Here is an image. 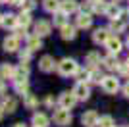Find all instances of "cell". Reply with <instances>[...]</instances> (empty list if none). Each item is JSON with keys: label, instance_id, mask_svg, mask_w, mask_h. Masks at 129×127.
<instances>
[{"label": "cell", "instance_id": "39", "mask_svg": "<svg viewBox=\"0 0 129 127\" xmlns=\"http://www.w3.org/2000/svg\"><path fill=\"white\" fill-rule=\"evenodd\" d=\"M123 96H127V98H129V83L123 87Z\"/></svg>", "mask_w": 129, "mask_h": 127}, {"label": "cell", "instance_id": "47", "mask_svg": "<svg viewBox=\"0 0 129 127\" xmlns=\"http://www.w3.org/2000/svg\"><path fill=\"white\" fill-rule=\"evenodd\" d=\"M127 66H129V58H127Z\"/></svg>", "mask_w": 129, "mask_h": 127}, {"label": "cell", "instance_id": "19", "mask_svg": "<svg viewBox=\"0 0 129 127\" xmlns=\"http://www.w3.org/2000/svg\"><path fill=\"white\" fill-rule=\"evenodd\" d=\"M14 73H16V68H12L10 64H4L0 68V77L2 79H14Z\"/></svg>", "mask_w": 129, "mask_h": 127}, {"label": "cell", "instance_id": "3", "mask_svg": "<svg viewBox=\"0 0 129 127\" xmlns=\"http://www.w3.org/2000/svg\"><path fill=\"white\" fill-rule=\"evenodd\" d=\"M98 114L94 110H89L85 112L83 116H81V123H83V127H98Z\"/></svg>", "mask_w": 129, "mask_h": 127}, {"label": "cell", "instance_id": "10", "mask_svg": "<svg viewBox=\"0 0 129 127\" xmlns=\"http://www.w3.org/2000/svg\"><path fill=\"white\" fill-rule=\"evenodd\" d=\"M2 46H4L6 52H16L17 48H19V39L14 35V37H6L4 42H2Z\"/></svg>", "mask_w": 129, "mask_h": 127}, {"label": "cell", "instance_id": "6", "mask_svg": "<svg viewBox=\"0 0 129 127\" xmlns=\"http://www.w3.org/2000/svg\"><path fill=\"white\" fill-rule=\"evenodd\" d=\"M75 102H77V96L73 94V90H66V92H62V94H60V106H62V108H68V110H70V108H73V106H75Z\"/></svg>", "mask_w": 129, "mask_h": 127}, {"label": "cell", "instance_id": "26", "mask_svg": "<svg viewBox=\"0 0 129 127\" xmlns=\"http://www.w3.org/2000/svg\"><path fill=\"white\" fill-rule=\"evenodd\" d=\"M29 23H31V16H29V12H21V16L17 17V25L23 27V29H27Z\"/></svg>", "mask_w": 129, "mask_h": 127}, {"label": "cell", "instance_id": "48", "mask_svg": "<svg viewBox=\"0 0 129 127\" xmlns=\"http://www.w3.org/2000/svg\"><path fill=\"white\" fill-rule=\"evenodd\" d=\"M127 14H129V10H127Z\"/></svg>", "mask_w": 129, "mask_h": 127}, {"label": "cell", "instance_id": "20", "mask_svg": "<svg viewBox=\"0 0 129 127\" xmlns=\"http://www.w3.org/2000/svg\"><path fill=\"white\" fill-rule=\"evenodd\" d=\"M125 27H127V23H125L123 19L116 17V19H112V23H110V31H114V33H121Z\"/></svg>", "mask_w": 129, "mask_h": 127}, {"label": "cell", "instance_id": "1", "mask_svg": "<svg viewBox=\"0 0 129 127\" xmlns=\"http://www.w3.org/2000/svg\"><path fill=\"white\" fill-rule=\"evenodd\" d=\"M77 69H79V66H77L75 60H71V58H64L62 62L58 64V71H60V75H64V77H68V75H75Z\"/></svg>", "mask_w": 129, "mask_h": 127}, {"label": "cell", "instance_id": "45", "mask_svg": "<svg viewBox=\"0 0 129 127\" xmlns=\"http://www.w3.org/2000/svg\"><path fill=\"white\" fill-rule=\"evenodd\" d=\"M127 46H129V37H127Z\"/></svg>", "mask_w": 129, "mask_h": 127}, {"label": "cell", "instance_id": "27", "mask_svg": "<svg viewBox=\"0 0 129 127\" xmlns=\"http://www.w3.org/2000/svg\"><path fill=\"white\" fill-rule=\"evenodd\" d=\"M87 64H89V68H96V64H100V56L96 52H89L87 54Z\"/></svg>", "mask_w": 129, "mask_h": 127}, {"label": "cell", "instance_id": "15", "mask_svg": "<svg viewBox=\"0 0 129 127\" xmlns=\"http://www.w3.org/2000/svg\"><path fill=\"white\" fill-rule=\"evenodd\" d=\"M106 17L108 19H116V17H119L121 16V8H119L116 2H112V4H108V8H106Z\"/></svg>", "mask_w": 129, "mask_h": 127}, {"label": "cell", "instance_id": "7", "mask_svg": "<svg viewBox=\"0 0 129 127\" xmlns=\"http://www.w3.org/2000/svg\"><path fill=\"white\" fill-rule=\"evenodd\" d=\"M112 37L110 35V29H100L98 27L96 31L92 33V41H94V44H106V41Z\"/></svg>", "mask_w": 129, "mask_h": 127}, {"label": "cell", "instance_id": "46", "mask_svg": "<svg viewBox=\"0 0 129 127\" xmlns=\"http://www.w3.org/2000/svg\"><path fill=\"white\" fill-rule=\"evenodd\" d=\"M89 2H96V0H89Z\"/></svg>", "mask_w": 129, "mask_h": 127}, {"label": "cell", "instance_id": "17", "mask_svg": "<svg viewBox=\"0 0 129 127\" xmlns=\"http://www.w3.org/2000/svg\"><path fill=\"white\" fill-rule=\"evenodd\" d=\"M102 64L106 66L108 69H118L119 68V62H118V58H116V54H108L106 58H102Z\"/></svg>", "mask_w": 129, "mask_h": 127}, {"label": "cell", "instance_id": "32", "mask_svg": "<svg viewBox=\"0 0 129 127\" xmlns=\"http://www.w3.org/2000/svg\"><path fill=\"white\" fill-rule=\"evenodd\" d=\"M25 106L29 108V110H33V108L37 106V98H35L33 94H29V92L25 94Z\"/></svg>", "mask_w": 129, "mask_h": 127}, {"label": "cell", "instance_id": "29", "mask_svg": "<svg viewBox=\"0 0 129 127\" xmlns=\"http://www.w3.org/2000/svg\"><path fill=\"white\" fill-rule=\"evenodd\" d=\"M66 12H54V25H58V27H62V25H66Z\"/></svg>", "mask_w": 129, "mask_h": 127}, {"label": "cell", "instance_id": "21", "mask_svg": "<svg viewBox=\"0 0 129 127\" xmlns=\"http://www.w3.org/2000/svg\"><path fill=\"white\" fill-rule=\"evenodd\" d=\"M33 125L35 127H48V117L44 114H35L33 116Z\"/></svg>", "mask_w": 129, "mask_h": 127}, {"label": "cell", "instance_id": "14", "mask_svg": "<svg viewBox=\"0 0 129 127\" xmlns=\"http://www.w3.org/2000/svg\"><path fill=\"white\" fill-rule=\"evenodd\" d=\"M60 29H62V33H60V35H62V39H64V41H73V39H75V35H77V29H75L73 25H68V23H66V25H62Z\"/></svg>", "mask_w": 129, "mask_h": 127}, {"label": "cell", "instance_id": "8", "mask_svg": "<svg viewBox=\"0 0 129 127\" xmlns=\"http://www.w3.org/2000/svg\"><path fill=\"white\" fill-rule=\"evenodd\" d=\"M39 68H41V71H44V73H50V71H54V68H56V62H54L52 56H43L41 62H39Z\"/></svg>", "mask_w": 129, "mask_h": 127}, {"label": "cell", "instance_id": "5", "mask_svg": "<svg viewBox=\"0 0 129 127\" xmlns=\"http://www.w3.org/2000/svg\"><path fill=\"white\" fill-rule=\"evenodd\" d=\"M102 89L106 90L108 94H114V92H116V90L119 89V81L116 79V77H112V75H108V77H104L102 79Z\"/></svg>", "mask_w": 129, "mask_h": 127}, {"label": "cell", "instance_id": "23", "mask_svg": "<svg viewBox=\"0 0 129 127\" xmlns=\"http://www.w3.org/2000/svg\"><path fill=\"white\" fill-rule=\"evenodd\" d=\"M2 25H4L6 29H8V27H10V29H14V27L17 25V17L14 16V14H6L4 19H2Z\"/></svg>", "mask_w": 129, "mask_h": 127}, {"label": "cell", "instance_id": "18", "mask_svg": "<svg viewBox=\"0 0 129 127\" xmlns=\"http://www.w3.org/2000/svg\"><path fill=\"white\" fill-rule=\"evenodd\" d=\"M29 77V66L27 64H23L21 68H17L16 69V73H14V81H23Z\"/></svg>", "mask_w": 129, "mask_h": 127}, {"label": "cell", "instance_id": "25", "mask_svg": "<svg viewBox=\"0 0 129 127\" xmlns=\"http://www.w3.org/2000/svg\"><path fill=\"white\" fill-rule=\"evenodd\" d=\"M2 108H4V112L12 114V112H16V108H17V102L14 100V98H4V100H2Z\"/></svg>", "mask_w": 129, "mask_h": 127}, {"label": "cell", "instance_id": "4", "mask_svg": "<svg viewBox=\"0 0 129 127\" xmlns=\"http://www.w3.org/2000/svg\"><path fill=\"white\" fill-rule=\"evenodd\" d=\"M73 94L77 96V100H87L89 96H91V89H89V85L85 81H79V83L73 87Z\"/></svg>", "mask_w": 129, "mask_h": 127}, {"label": "cell", "instance_id": "43", "mask_svg": "<svg viewBox=\"0 0 129 127\" xmlns=\"http://www.w3.org/2000/svg\"><path fill=\"white\" fill-rule=\"evenodd\" d=\"M2 19H4V16H2V14H0V23H2Z\"/></svg>", "mask_w": 129, "mask_h": 127}, {"label": "cell", "instance_id": "30", "mask_svg": "<svg viewBox=\"0 0 129 127\" xmlns=\"http://www.w3.org/2000/svg\"><path fill=\"white\" fill-rule=\"evenodd\" d=\"M98 127H114L112 116H102L100 119H98Z\"/></svg>", "mask_w": 129, "mask_h": 127}, {"label": "cell", "instance_id": "13", "mask_svg": "<svg viewBox=\"0 0 129 127\" xmlns=\"http://www.w3.org/2000/svg\"><path fill=\"white\" fill-rule=\"evenodd\" d=\"M43 46V41H41V35H37V33H35V35H27V48H29V50H39V48Z\"/></svg>", "mask_w": 129, "mask_h": 127}, {"label": "cell", "instance_id": "2", "mask_svg": "<svg viewBox=\"0 0 129 127\" xmlns=\"http://www.w3.org/2000/svg\"><path fill=\"white\" fill-rule=\"evenodd\" d=\"M52 119H54V123L56 125H62V127H66V125H70L71 123V114H70V110L68 108H62L60 106V110H54V114H52Z\"/></svg>", "mask_w": 129, "mask_h": 127}, {"label": "cell", "instance_id": "22", "mask_svg": "<svg viewBox=\"0 0 129 127\" xmlns=\"http://www.w3.org/2000/svg\"><path fill=\"white\" fill-rule=\"evenodd\" d=\"M43 8L46 12H50V14H54V12L60 10V0H44V2H43Z\"/></svg>", "mask_w": 129, "mask_h": 127}, {"label": "cell", "instance_id": "41", "mask_svg": "<svg viewBox=\"0 0 129 127\" xmlns=\"http://www.w3.org/2000/svg\"><path fill=\"white\" fill-rule=\"evenodd\" d=\"M2 116H4V108L0 106V119H2Z\"/></svg>", "mask_w": 129, "mask_h": 127}, {"label": "cell", "instance_id": "9", "mask_svg": "<svg viewBox=\"0 0 129 127\" xmlns=\"http://www.w3.org/2000/svg\"><path fill=\"white\" fill-rule=\"evenodd\" d=\"M50 31H52V25H50L48 21H44V19L37 21V25H35V33H37V35H41V37H48Z\"/></svg>", "mask_w": 129, "mask_h": 127}, {"label": "cell", "instance_id": "11", "mask_svg": "<svg viewBox=\"0 0 129 127\" xmlns=\"http://www.w3.org/2000/svg\"><path fill=\"white\" fill-rule=\"evenodd\" d=\"M106 48H108V52H112V54H118V52H121L123 44H121V41H119L118 37H110V39L106 41Z\"/></svg>", "mask_w": 129, "mask_h": 127}, {"label": "cell", "instance_id": "16", "mask_svg": "<svg viewBox=\"0 0 129 127\" xmlns=\"http://www.w3.org/2000/svg\"><path fill=\"white\" fill-rule=\"evenodd\" d=\"M77 2L75 0H62L60 2V10L62 12H66V14H73V12H77Z\"/></svg>", "mask_w": 129, "mask_h": 127}, {"label": "cell", "instance_id": "44", "mask_svg": "<svg viewBox=\"0 0 129 127\" xmlns=\"http://www.w3.org/2000/svg\"><path fill=\"white\" fill-rule=\"evenodd\" d=\"M0 4H6V0H0Z\"/></svg>", "mask_w": 129, "mask_h": 127}, {"label": "cell", "instance_id": "38", "mask_svg": "<svg viewBox=\"0 0 129 127\" xmlns=\"http://www.w3.org/2000/svg\"><path fill=\"white\" fill-rule=\"evenodd\" d=\"M44 104L48 106V108H52V106H54V98H52V96H48V98L44 100Z\"/></svg>", "mask_w": 129, "mask_h": 127}, {"label": "cell", "instance_id": "42", "mask_svg": "<svg viewBox=\"0 0 129 127\" xmlns=\"http://www.w3.org/2000/svg\"><path fill=\"white\" fill-rule=\"evenodd\" d=\"M14 127H25V125H23V123H16Z\"/></svg>", "mask_w": 129, "mask_h": 127}, {"label": "cell", "instance_id": "12", "mask_svg": "<svg viewBox=\"0 0 129 127\" xmlns=\"http://www.w3.org/2000/svg\"><path fill=\"white\" fill-rule=\"evenodd\" d=\"M75 23H77V27H79V29H89V27L92 25V17H91V14H87V12L79 14Z\"/></svg>", "mask_w": 129, "mask_h": 127}, {"label": "cell", "instance_id": "37", "mask_svg": "<svg viewBox=\"0 0 129 127\" xmlns=\"http://www.w3.org/2000/svg\"><path fill=\"white\" fill-rule=\"evenodd\" d=\"M23 0H6V4H12V6H21Z\"/></svg>", "mask_w": 129, "mask_h": 127}, {"label": "cell", "instance_id": "28", "mask_svg": "<svg viewBox=\"0 0 129 127\" xmlns=\"http://www.w3.org/2000/svg\"><path fill=\"white\" fill-rule=\"evenodd\" d=\"M102 73H100V71H98V69H94L92 68L91 69V75H89V81H91V83H94V85H100L102 83Z\"/></svg>", "mask_w": 129, "mask_h": 127}, {"label": "cell", "instance_id": "34", "mask_svg": "<svg viewBox=\"0 0 129 127\" xmlns=\"http://www.w3.org/2000/svg\"><path fill=\"white\" fill-rule=\"evenodd\" d=\"M35 8V0H23L21 2V12H31Z\"/></svg>", "mask_w": 129, "mask_h": 127}, {"label": "cell", "instance_id": "24", "mask_svg": "<svg viewBox=\"0 0 129 127\" xmlns=\"http://www.w3.org/2000/svg\"><path fill=\"white\" fill-rule=\"evenodd\" d=\"M16 92L17 94H23L25 96L29 92V81L23 79V81H16Z\"/></svg>", "mask_w": 129, "mask_h": 127}, {"label": "cell", "instance_id": "35", "mask_svg": "<svg viewBox=\"0 0 129 127\" xmlns=\"http://www.w3.org/2000/svg\"><path fill=\"white\" fill-rule=\"evenodd\" d=\"M29 58H31V50H29V48L19 52V60H21V64H27V62H29Z\"/></svg>", "mask_w": 129, "mask_h": 127}, {"label": "cell", "instance_id": "31", "mask_svg": "<svg viewBox=\"0 0 129 127\" xmlns=\"http://www.w3.org/2000/svg\"><path fill=\"white\" fill-rule=\"evenodd\" d=\"M91 4H92V10L94 12H106V8H108V4L104 0H96V2H91Z\"/></svg>", "mask_w": 129, "mask_h": 127}, {"label": "cell", "instance_id": "33", "mask_svg": "<svg viewBox=\"0 0 129 127\" xmlns=\"http://www.w3.org/2000/svg\"><path fill=\"white\" fill-rule=\"evenodd\" d=\"M77 79L79 81H87L89 79V75H91V69H77Z\"/></svg>", "mask_w": 129, "mask_h": 127}, {"label": "cell", "instance_id": "36", "mask_svg": "<svg viewBox=\"0 0 129 127\" xmlns=\"http://www.w3.org/2000/svg\"><path fill=\"white\" fill-rule=\"evenodd\" d=\"M16 37L17 39H27V33H25V29H23V27H19V29H16Z\"/></svg>", "mask_w": 129, "mask_h": 127}, {"label": "cell", "instance_id": "40", "mask_svg": "<svg viewBox=\"0 0 129 127\" xmlns=\"http://www.w3.org/2000/svg\"><path fill=\"white\" fill-rule=\"evenodd\" d=\"M2 92H4V79L0 77V94H2Z\"/></svg>", "mask_w": 129, "mask_h": 127}]
</instances>
